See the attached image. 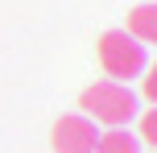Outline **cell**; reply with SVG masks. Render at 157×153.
Wrapping results in <instances>:
<instances>
[{
	"mask_svg": "<svg viewBox=\"0 0 157 153\" xmlns=\"http://www.w3.org/2000/svg\"><path fill=\"white\" fill-rule=\"evenodd\" d=\"M78 108H83L87 120L103 124V128H128L132 116H141V99L128 83H116V79H99L78 95Z\"/></svg>",
	"mask_w": 157,
	"mask_h": 153,
	"instance_id": "cell-1",
	"label": "cell"
},
{
	"mask_svg": "<svg viewBox=\"0 0 157 153\" xmlns=\"http://www.w3.org/2000/svg\"><path fill=\"white\" fill-rule=\"evenodd\" d=\"M95 54H99V66L108 79L124 83V79H141V71L149 66V54H145V46L132 37V33L124 29H108L99 37V46H95Z\"/></svg>",
	"mask_w": 157,
	"mask_h": 153,
	"instance_id": "cell-2",
	"label": "cell"
},
{
	"mask_svg": "<svg viewBox=\"0 0 157 153\" xmlns=\"http://www.w3.org/2000/svg\"><path fill=\"white\" fill-rule=\"evenodd\" d=\"M95 141H99V128H95V120H87L83 112L58 116L54 128H50V145H54V153H91Z\"/></svg>",
	"mask_w": 157,
	"mask_h": 153,
	"instance_id": "cell-3",
	"label": "cell"
},
{
	"mask_svg": "<svg viewBox=\"0 0 157 153\" xmlns=\"http://www.w3.org/2000/svg\"><path fill=\"white\" fill-rule=\"evenodd\" d=\"M124 33H132L141 46H157V4H136L128 13Z\"/></svg>",
	"mask_w": 157,
	"mask_h": 153,
	"instance_id": "cell-4",
	"label": "cell"
},
{
	"mask_svg": "<svg viewBox=\"0 0 157 153\" xmlns=\"http://www.w3.org/2000/svg\"><path fill=\"white\" fill-rule=\"evenodd\" d=\"M91 153H141V141L128 128H108V132H99V141H95Z\"/></svg>",
	"mask_w": 157,
	"mask_h": 153,
	"instance_id": "cell-5",
	"label": "cell"
},
{
	"mask_svg": "<svg viewBox=\"0 0 157 153\" xmlns=\"http://www.w3.org/2000/svg\"><path fill=\"white\" fill-rule=\"evenodd\" d=\"M141 95L157 108V62H149V66L141 71Z\"/></svg>",
	"mask_w": 157,
	"mask_h": 153,
	"instance_id": "cell-6",
	"label": "cell"
},
{
	"mask_svg": "<svg viewBox=\"0 0 157 153\" xmlns=\"http://www.w3.org/2000/svg\"><path fill=\"white\" fill-rule=\"evenodd\" d=\"M141 141L157 149V108L153 112H141Z\"/></svg>",
	"mask_w": 157,
	"mask_h": 153,
	"instance_id": "cell-7",
	"label": "cell"
}]
</instances>
